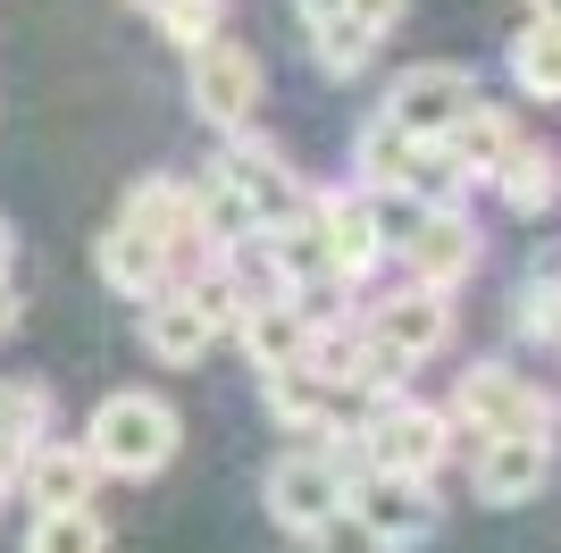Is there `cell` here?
<instances>
[{
  "instance_id": "cell-1",
  "label": "cell",
  "mask_w": 561,
  "mask_h": 553,
  "mask_svg": "<svg viewBox=\"0 0 561 553\" xmlns=\"http://www.w3.org/2000/svg\"><path fill=\"white\" fill-rule=\"evenodd\" d=\"M352 470H360V444L352 437H319V444H294V453L268 470V486H260V504H268V520H277L285 537H310L319 520H335L344 511V486Z\"/></svg>"
},
{
  "instance_id": "cell-2",
  "label": "cell",
  "mask_w": 561,
  "mask_h": 553,
  "mask_svg": "<svg viewBox=\"0 0 561 553\" xmlns=\"http://www.w3.org/2000/svg\"><path fill=\"white\" fill-rule=\"evenodd\" d=\"M84 453H93L101 478H160L176 461V411L160 394H110L93 419H84Z\"/></svg>"
},
{
  "instance_id": "cell-3",
  "label": "cell",
  "mask_w": 561,
  "mask_h": 553,
  "mask_svg": "<svg viewBox=\"0 0 561 553\" xmlns=\"http://www.w3.org/2000/svg\"><path fill=\"white\" fill-rule=\"evenodd\" d=\"M453 428H461V437H553V394L545 386H528V377H519V369H503V361H486V369H469L461 386H453Z\"/></svg>"
},
{
  "instance_id": "cell-4",
  "label": "cell",
  "mask_w": 561,
  "mask_h": 553,
  "mask_svg": "<svg viewBox=\"0 0 561 553\" xmlns=\"http://www.w3.org/2000/svg\"><path fill=\"white\" fill-rule=\"evenodd\" d=\"M352 444H360V461H369V470H394V478H427V470L453 453V419L436 411V403L386 394V403H377V411L352 428Z\"/></svg>"
},
{
  "instance_id": "cell-5",
  "label": "cell",
  "mask_w": 561,
  "mask_h": 553,
  "mask_svg": "<svg viewBox=\"0 0 561 553\" xmlns=\"http://www.w3.org/2000/svg\"><path fill=\"white\" fill-rule=\"evenodd\" d=\"M210 177L252 210V227H285V218L310 210V184L294 177V160H285L277 143H260V135H227V151L210 160Z\"/></svg>"
},
{
  "instance_id": "cell-6",
  "label": "cell",
  "mask_w": 561,
  "mask_h": 553,
  "mask_svg": "<svg viewBox=\"0 0 561 553\" xmlns=\"http://www.w3.org/2000/svg\"><path fill=\"white\" fill-rule=\"evenodd\" d=\"M478 101V76L461 68V59H420V68H402L394 84H386V126H402L411 143H445V126Z\"/></svg>"
},
{
  "instance_id": "cell-7",
  "label": "cell",
  "mask_w": 561,
  "mask_h": 553,
  "mask_svg": "<svg viewBox=\"0 0 561 553\" xmlns=\"http://www.w3.org/2000/svg\"><path fill=\"white\" fill-rule=\"evenodd\" d=\"M344 511L402 553V545H427V537H436V511L445 504L427 495V478H394V470H369V461H360L352 486H344Z\"/></svg>"
},
{
  "instance_id": "cell-8",
  "label": "cell",
  "mask_w": 561,
  "mask_h": 553,
  "mask_svg": "<svg viewBox=\"0 0 561 553\" xmlns=\"http://www.w3.org/2000/svg\"><path fill=\"white\" fill-rule=\"evenodd\" d=\"M185 84H193V110L210 117L218 135H243L260 110V59L252 43H227V34H210L202 50H185Z\"/></svg>"
},
{
  "instance_id": "cell-9",
  "label": "cell",
  "mask_w": 561,
  "mask_h": 553,
  "mask_svg": "<svg viewBox=\"0 0 561 553\" xmlns=\"http://www.w3.org/2000/svg\"><path fill=\"white\" fill-rule=\"evenodd\" d=\"M360 336H369L377 352H394L402 369H420L427 352H445V336H453V294H436V285L386 294L369 319H360Z\"/></svg>"
},
{
  "instance_id": "cell-10",
  "label": "cell",
  "mask_w": 561,
  "mask_h": 553,
  "mask_svg": "<svg viewBox=\"0 0 561 553\" xmlns=\"http://www.w3.org/2000/svg\"><path fill=\"white\" fill-rule=\"evenodd\" d=\"M310 227L328 244L335 276L360 285V276L386 260V235H377V210H369V184H344V193H310Z\"/></svg>"
},
{
  "instance_id": "cell-11",
  "label": "cell",
  "mask_w": 561,
  "mask_h": 553,
  "mask_svg": "<svg viewBox=\"0 0 561 553\" xmlns=\"http://www.w3.org/2000/svg\"><path fill=\"white\" fill-rule=\"evenodd\" d=\"M478 244H486V235L469 227L461 210H420V227L402 235L394 252L411 260V285H436V294H453V285L478 269Z\"/></svg>"
},
{
  "instance_id": "cell-12",
  "label": "cell",
  "mask_w": 561,
  "mask_h": 553,
  "mask_svg": "<svg viewBox=\"0 0 561 553\" xmlns=\"http://www.w3.org/2000/svg\"><path fill=\"white\" fill-rule=\"evenodd\" d=\"M469 478H478V504L519 511L528 495H545V478H553V437H486Z\"/></svg>"
},
{
  "instance_id": "cell-13",
  "label": "cell",
  "mask_w": 561,
  "mask_h": 553,
  "mask_svg": "<svg viewBox=\"0 0 561 553\" xmlns=\"http://www.w3.org/2000/svg\"><path fill=\"white\" fill-rule=\"evenodd\" d=\"M18 486H25V504H34V511H84V504H93V486H101V470H93L84 444L34 437L25 461H18Z\"/></svg>"
},
{
  "instance_id": "cell-14",
  "label": "cell",
  "mask_w": 561,
  "mask_h": 553,
  "mask_svg": "<svg viewBox=\"0 0 561 553\" xmlns=\"http://www.w3.org/2000/svg\"><path fill=\"white\" fill-rule=\"evenodd\" d=\"M234 336H243V361H252V369H294V361L310 352V319L277 294V285L243 294V319H234Z\"/></svg>"
},
{
  "instance_id": "cell-15",
  "label": "cell",
  "mask_w": 561,
  "mask_h": 553,
  "mask_svg": "<svg viewBox=\"0 0 561 553\" xmlns=\"http://www.w3.org/2000/svg\"><path fill=\"white\" fill-rule=\"evenodd\" d=\"M210 345H218V327L202 319V311H193V302L176 294V285H160V294L142 302V352H151V361H168V369H193Z\"/></svg>"
},
{
  "instance_id": "cell-16",
  "label": "cell",
  "mask_w": 561,
  "mask_h": 553,
  "mask_svg": "<svg viewBox=\"0 0 561 553\" xmlns=\"http://www.w3.org/2000/svg\"><path fill=\"white\" fill-rule=\"evenodd\" d=\"M512 143H519V117H512V110H494V101H469V110L445 126V160L461 168L469 184H486L494 168H503V151H512Z\"/></svg>"
},
{
  "instance_id": "cell-17",
  "label": "cell",
  "mask_w": 561,
  "mask_h": 553,
  "mask_svg": "<svg viewBox=\"0 0 561 553\" xmlns=\"http://www.w3.org/2000/svg\"><path fill=\"white\" fill-rule=\"evenodd\" d=\"M512 327L528 345H561V244H537L512 285Z\"/></svg>"
},
{
  "instance_id": "cell-18",
  "label": "cell",
  "mask_w": 561,
  "mask_h": 553,
  "mask_svg": "<svg viewBox=\"0 0 561 553\" xmlns=\"http://www.w3.org/2000/svg\"><path fill=\"white\" fill-rule=\"evenodd\" d=\"M93 260H101V276H110L117 294H135V302H151V294L168 285V260H160V244H151V235H135L126 218H110V227H101Z\"/></svg>"
},
{
  "instance_id": "cell-19",
  "label": "cell",
  "mask_w": 561,
  "mask_h": 553,
  "mask_svg": "<svg viewBox=\"0 0 561 553\" xmlns=\"http://www.w3.org/2000/svg\"><path fill=\"white\" fill-rule=\"evenodd\" d=\"M420 151H427V143H411L402 126H386V117H369V126L352 135V168H360V184H369V193H411Z\"/></svg>"
},
{
  "instance_id": "cell-20",
  "label": "cell",
  "mask_w": 561,
  "mask_h": 553,
  "mask_svg": "<svg viewBox=\"0 0 561 553\" xmlns=\"http://www.w3.org/2000/svg\"><path fill=\"white\" fill-rule=\"evenodd\" d=\"M486 184L503 193V210H553L561 202V160L545 151V143H512Z\"/></svg>"
},
{
  "instance_id": "cell-21",
  "label": "cell",
  "mask_w": 561,
  "mask_h": 553,
  "mask_svg": "<svg viewBox=\"0 0 561 553\" xmlns=\"http://www.w3.org/2000/svg\"><path fill=\"white\" fill-rule=\"evenodd\" d=\"M503 59H512V84L528 92V101H561V25L528 18V25H519V43L503 50Z\"/></svg>"
},
{
  "instance_id": "cell-22",
  "label": "cell",
  "mask_w": 561,
  "mask_h": 553,
  "mask_svg": "<svg viewBox=\"0 0 561 553\" xmlns=\"http://www.w3.org/2000/svg\"><path fill=\"white\" fill-rule=\"evenodd\" d=\"M50 428V394L43 386H0V486H18L25 444Z\"/></svg>"
},
{
  "instance_id": "cell-23",
  "label": "cell",
  "mask_w": 561,
  "mask_h": 553,
  "mask_svg": "<svg viewBox=\"0 0 561 553\" xmlns=\"http://www.w3.org/2000/svg\"><path fill=\"white\" fill-rule=\"evenodd\" d=\"M25 553H110V529L84 511H34V529H25Z\"/></svg>"
},
{
  "instance_id": "cell-24",
  "label": "cell",
  "mask_w": 561,
  "mask_h": 553,
  "mask_svg": "<svg viewBox=\"0 0 561 553\" xmlns=\"http://www.w3.org/2000/svg\"><path fill=\"white\" fill-rule=\"evenodd\" d=\"M369 50H377V43H369L352 18H328L319 34H310V59H319V76H328V84H352V76L369 68Z\"/></svg>"
},
{
  "instance_id": "cell-25",
  "label": "cell",
  "mask_w": 561,
  "mask_h": 553,
  "mask_svg": "<svg viewBox=\"0 0 561 553\" xmlns=\"http://www.w3.org/2000/svg\"><path fill=\"white\" fill-rule=\"evenodd\" d=\"M151 18H160V34L176 50H202L210 34H227V0H160Z\"/></svg>"
},
{
  "instance_id": "cell-26",
  "label": "cell",
  "mask_w": 561,
  "mask_h": 553,
  "mask_svg": "<svg viewBox=\"0 0 561 553\" xmlns=\"http://www.w3.org/2000/svg\"><path fill=\"white\" fill-rule=\"evenodd\" d=\"M302 545H310V553H394V545H386V537H369V529H360L352 511H335V520H319V529H310Z\"/></svg>"
},
{
  "instance_id": "cell-27",
  "label": "cell",
  "mask_w": 561,
  "mask_h": 553,
  "mask_svg": "<svg viewBox=\"0 0 561 553\" xmlns=\"http://www.w3.org/2000/svg\"><path fill=\"white\" fill-rule=\"evenodd\" d=\"M402 9H411V0H344V18L360 25L369 43H386V34H394V25H402Z\"/></svg>"
},
{
  "instance_id": "cell-28",
  "label": "cell",
  "mask_w": 561,
  "mask_h": 553,
  "mask_svg": "<svg viewBox=\"0 0 561 553\" xmlns=\"http://www.w3.org/2000/svg\"><path fill=\"white\" fill-rule=\"evenodd\" d=\"M294 18H302V34H319L328 18H344V0H294Z\"/></svg>"
},
{
  "instance_id": "cell-29",
  "label": "cell",
  "mask_w": 561,
  "mask_h": 553,
  "mask_svg": "<svg viewBox=\"0 0 561 553\" xmlns=\"http://www.w3.org/2000/svg\"><path fill=\"white\" fill-rule=\"evenodd\" d=\"M18 311H25V302H18V285H9V276H0V345H9V336H18Z\"/></svg>"
},
{
  "instance_id": "cell-30",
  "label": "cell",
  "mask_w": 561,
  "mask_h": 553,
  "mask_svg": "<svg viewBox=\"0 0 561 553\" xmlns=\"http://www.w3.org/2000/svg\"><path fill=\"white\" fill-rule=\"evenodd\" d=\"M18 269V227H9V218H0V276Z\"/></svg>"
},
{
  "instance_id": "cell-31",
  "label": "cell",
  "mask_w": 561,
  "mask_h": 553,
  "mask_svg": "<svg viewBox=\"0 0 561 553\" xmlns=\"http://www.w3.org/2000/svg\"><path fill=\"white\" fill-rule=\"evenodd\" d=\"M528 9H537V18H545V25H561V0H528Z\"/></svg>"
},
{
  "instance_id": "cell-32",
  "label": "cell",
  "mask_w": 561,
  "mask_h": 553,
  "mask_svg": "<svg viewBox=\"0 0 561 553\" xmlns=\"http://www.w3.org/2000/svg\"><path fill=\"white\" fill-rule=\"evenodd\" d=\"M135 9H160V0H135Z\"/></svg>"
}]
</instances>
